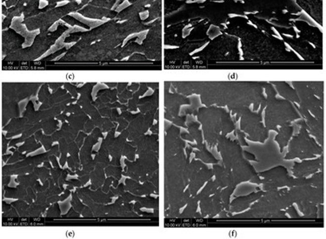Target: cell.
Here are the masks:
<instances>
[{"instance_id":"6da1fadb","label":"cell","mask_w":326,"mask_h":239,"mask_svg":"<svg viewBox=\"0 0 326 239\" xmlns=\"http://www.w3.org/2000/svg\"><path fill=\"white\" fill-rule=\"evenodd\" d=\"M218 150L222 156L226 170L233 172L236 186L245 181L261 185L260 177L253 166L243 157L244 151L238 140L233 141L226 136H219Z\"/></svg>"},{"instance_id":"7a4b0ae2","label":"cell","mask_w":326,"mask_h":239,"mask_svg":"<svg viewBox=\"0 0 326 239\" xmlns=\"http://www.w3.org/2000/svg\"><path fill=\"white\" fill-rule=\"evenodd\" d=\"M201 113L206 117V123L204 118V137L210 146L214 147L219 141V136H226L230 132L236 130L235 123L231 118L229 112L212 107L209 109H201Z\"/></svg>"},{"instance_id":"3957f363","label":"cell","mask_w":326,"mask_h":239,"mask_svg":"<svg viewBox=\"0 0 326 239\" xmlns=\"http://www.w3.org/2000/svg\"><path fill=\"white\" fill-rule=\"evenodd\" d=\"M297 125L301 126L300 132L298 135L294 136L290 143H288L289 150L284 158L288 160L298 157L304 160L306 158L314 157L316 155H322V146L319 145L317 141L310 137L305 119L298 121Z\"/></svg>"},{"instance_id":"277c9868","label":"cell","mask_w":326,"mask_h":239,"mask_svg":"<svg viewBox=\"0 0 326 239\" xmlns=\"http://www.w3.org/2000/svg\"><path fill=\"white\" fill-rule=\"evenodd\" d=\"M301 117L288 101L276 99L275 96L268 97V104L265 110V127L270 131L279 132L278 125L290 124Z\"/></svg>"},{"instance_id":"5b68a950","label":"cell","mask_w":326,"mask_h":239,"mask_svg":"<svg viewBox=\"0 0 326 239\" xmlns=\"http://www.w3.org/2000/svg\"><path fill=\"white\" fill-rule=\"evenodd\" d=\"M265 105V102L262 103L258 112H252L246 106L238 108L233 112V114L238 113L240 115V130L250 135L247 137V140L265 143L269 137V131L262 124V112Z\"/></svg>"},{"instance_id":"8992f818","label":"cell","mask_w":326,"mask_h":239,"mask_svg":"<svg viewBox=\"0 0 326 239\" xmlns=\"http://www.w3.org/2000/svg\"><path fill=\"white\" fill-rule=\"evenodd\" d=\"M258 175L260 178H263V179H261V184L263 185L264 191H274L284 186L290 188V182L292 179V177L288 174L286 168L283 166H277L269 171L259 172Z\"/></svg>"},{"instance_id":"52a82bcc","label":"cell","mask_w":326,"mask_h":239,"mask_svg":"<svg viewBox=\"0 0 326 239\" xmlns=\"http://www.w3.org/2000/svg\"><path fill=\"white\" fill-rule=\"evenodd\" d=\"M323 159L321 157L314 159V160H305L302 163H295L292 172L296 178H307L308 176L314 174L321 169L323 166Z\"/></svg>"},{"instance_id":"ba28073f","label":"cell","mask_w":326,"mask_h":239,"mask_svg":"<svg viewBox=\"0 0 326 239\" xmlns=\"http://www.w3.org/2000/svg\"><path fill=\"white\" fill-rule=\"evenodd\" d=\"M220 191L213 194L212 196H208L206 198L202 199L200 203L201 211L204 217L210 216V217H215L219 214L224 210L223 207L222 200L220 197Z\"/></svg>"},{"instance_id":"9c48e42d","label":"cell","mask_w":326,"mask_h":239,"mask_svg":"<svg viewBox=\"0 0 326 239\" xmlns=\"http://www.w3.org/2000/svg\"><path fill=\"white\" fill-rule=\"evenodd\" d=\"M265 191H259L258 192H252L247 196H239L233 200L230 204V211L231 212H240L250 207L251 203L258 200L261 197Z\"/></svg>"},{"instance_id":"30bf717a","label":"cell","mask_w":326,"mask_h":239,"mask_svg":"<svg viewBox=\"0 0 326 239\" xmlns=\"http://www.w3.org/2000/svg\"><path fill=\"white\" fill-rule=\"evenodd\" d=\"M213 172L216 177V183L221 188H226L229 186H236L233 172H229L226 167L220 166L219 164H215L213 166Z\"/></svg>"},{"instance_id":"8fae6325","label":"cell","mask_w":326,"mask_h":239,"mask_svg":"<svg viewBox=\"0 0 326 239\" xmlns=\"http://www.w3.org/2000/svg\"><path fill=\"white\" fill-rule=\"evenodd\" d=\"M294 127L290 124H285L282 125L280 130H279L278 135L275 138V141L279 143L280 147V152L282 153L283 151L284 147L288 145V143L290 141V138L293 134Z\"/></svg>"},{"instance_id":"7c38bea8","label":"cell","mask_w":326,"mask_h":239,"mask_svg":"<svg viewBox=\"0 0 326 239\" xmlns=\"http://www.w3.org/2000/svg\"><path fill=\"white\" fill-rule=\"evenodd\" d=\"M222 188L218 186V184L216 181H212V180H209L207 185L205 186L204 190L201 191L200 194H198L197 196V201L198 200L204 199L208 196H212L213 194L218 192L219 191H221Z\"/></svg>"},{"instance_id":"4fadbf2b","label":"cell","mask_w":326,"mask_h":239,"mask_svg":"<svg viewBox=\"0 0 326 239\" xmlns=\"http://www.w3.org/2000/svg\"><path fill=\"white\" fill-rule=\"evenodd\" d=\"M236 186H229L226 187L225 189L221 190L220 191V197L222 200L223 207L226 211H230V204H231V196L236 189Z\"/></svg>"},{"instance_id":"5bb4252c","label":"cell","mask_w":326,"mask_h":239,"mask_svg":"<svg viewBox=\"0 0 326 239\" xmlns=\"http://www.w3.org/2000/svg\"><path fill=\"white\" fill-rule=\"evenodd\" d=\"M298 205V208L300 209V211L306 217L316 218L318 216L319 209L317 207L316 203H311V202H305V203H299Z\"/></svg>"},{"instance_id":"9a60e30c","label":"cell","mask_w":326,"mask_h":239,"mask_svg":"<svg viewBox=\"0 0 326 239\" xmlns=\"http://www.w3.org/2000/svg\"><path fill=\"white\" fill-rule=\"evenodd\" d=\"M195 153L197 155V157L200 158L201 160L204 162V163H206V164H219V161L207 150V148L205 147V144H204L202 147V150L200 152L196 151Z\"/></svg>"},{"instance_id":"2e32d148","label":"cell","mask_w":326,"mask_h":239,"mask_svg":"<svg viewBox=\"0 0 326 239\" xmlns=\"http://www.w3.org/2000/svg\"><path fill=\"white\" fill-rule=\"evenodd\" d=\"M311 186L317 187V188H324V173H314L312 178H310Z\"/></svg>"},{"instance_id":"e0dca14e","label":"cell","mask_w":326,"mask_h":239,"mask_svg":"<svg viewBox=\"0 0 326 239\" xmlns=\"http://www.w3.org/2000/svg\"><path fill=\"white\" fill-rule=\"evenodd\" d=\"M236 134L238 136V141L240 144H243L244 146H248V143L245 142L244 140V138H245V135H244L243 132H240V130H236Z\"/></svg>"},{"instance_id":"ac0fdd59","label":"cell","mask_w":326,"mask_h":239,"mask_svg":"<svg viewBox=\"0 0 326 239\" xmlns=\"http://www.w3.org/2000/svg\"><path fill=\"white\" fill-rule=\"evenodd\" d=\"M286 212L288 214L290 215V217H292V218H298V212H297L296 209H295V207H294L292 204L288 207Z\"/></svg>"}]
</instances>
